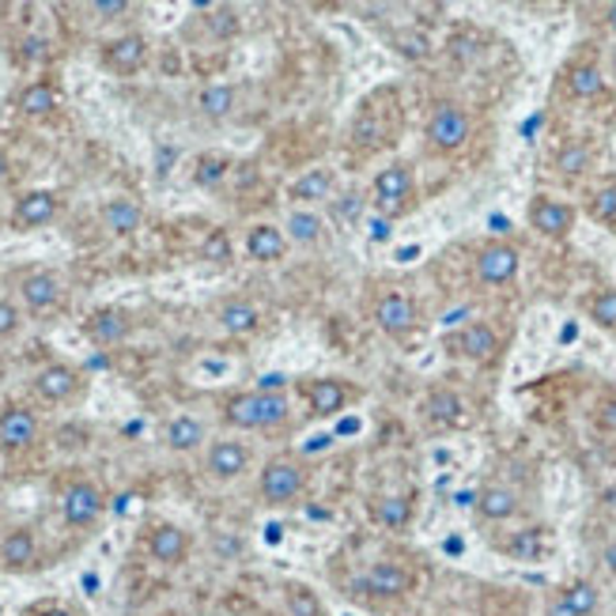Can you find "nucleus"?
<instances>
[{
	"instance_id": "1",
	"label": "nucleus",
	"mask_w": 616,
	"mask_h": 616,
	"mask_svg": "<svg viewBox=\"0 0 616 616\" xmlns=\"http://www.w3.org/2000/svg\"><path fill=\"white\" fill-rule=\"evenodd\" d=\"M227 420L235 427H273L287 420V398L284 393H238L227 401Z\"/></svg>"
},
{
	"instance_id": "2",
	"label": "nucleus",
	"mask_w": 616,
	"mask_h": 616,
	"mask_svg": "<svg viewBox=\"0 0 616 616\" xmlns=\"http://www.w3.org/2000/svg\"><path fill=\"white\" fill-rule=\"evenodd\" d=\"M427 141L439 152H458L465 141H470V114L454 103H442L439 110L427 121Z\"/></svg>"
},
{
	"instance_id": "3",
	"label": "nucleus",
	"mask_w": 616,
	"mask_h": 616,
	"mask_svg": "<svg viewBox=\"0 0 616 616\" xmlns=\"http://www.w3.org/2000/svg\"><path fill=\"white\" fill-rule=\"evenodd\" d=\"M61 514L72 530H87V525H95L98 514H103V491H98L92 481L69 484L61 496Z\"/></svg>"
},
{
	"instance_id": "4",
	"label": "nucleus",
	"mask_w": 616,
	"mask_h": 616,
	"mask_svg": "<svg viewBox=\"0 0 616 616\" xmlns=\"http://www.w3.org/2000/svg\"><path fill=\"white\" fill-rule=\"evenodd\" d=\"M303 491V470L295 462H269L261 473V496L265 504H292Z\"/></svg>"
},
{
	"instance_id": "5",
	"label": "nucleus",
	"mask_w": 616,
	"mask_h": 616,
	"mask_svg": "<svg viewBox=\"0 0 616 616\" xmlns=\"http://www.w3.org/2000/svg\"><path fill=\"white\" fill-rule=\"evenodd\" d=\"M359 594H379V597H405L413 590V574L398 564H375L364 579H356Z\"/></svg>"
},
{
	"instance_id": "6",
	"label": "nucleus",
	"mask_w": 616,
	"mask_h": 616,
	"mask_svg": "<svg viewBox=\"0 0 616 616\" xmlns=\"http://www.w3.org/2000/svg\"><path fill=\"white\" fill-rule=\"evenodd\" d=\"M38 439V420L31 408L12 405L0 413V447L4 450H27Z\"/></svg>"
},
{
	"instance_id": "7",
	"label": "nucleus",
	"mask_w": 616,
	"mask_h": 616,
	"mask_svg": "<svg viewBox=\"0 0 616 616\" xmlns=\"http://www.w3.org/2000/svg\"><path fill=\"white\" fill-rule=\"evenodd\" d=\"M514 273H519V250H514V246L491 242V246H484L481 258H476V276H481L484 284H507V281H514Z\"/></svg>"
},
{
	"instance_id": "8",
	"label": "nucleus",
	"mask_w": 616,
	"mask_h": 616,
	"mask_svg": "<svg viewBox=\"0 0 616 616\" xmlns=\"http://www.w3.org/2000/svg\"><path fill=\"white\" fill-rule=\"evenodd\" d=\"M186 553H190V537L178 530L175 522H159L147 533V556L159 564H182Z\"/></svg>"
},
{
	"instance_id": "9",
	"label": "nucleus",
	"mask_w": 616,
	"mask_h": 616,
	"mask_svg": "<svg viewBox=\"0 0 616 616\" xmlns=\"http://www.w3.org/2000/svg\"><path fill=\"white\" fill-rule=\"evenodd\" d=\"M54 216H57V193H49V190L23 193L20 201H15V212H12V220H15V227H20V232L46 227Z\"/></svg>"
},
{
	"instance_id": "10",
	"label": "nucleus",
	"mask_w": 616,
	"mask_h": 616,
	"mask_svg": "<svg viewBox=\"0 0 616 616\" xmlns=\"http://www.w3.org/2000/svg\"><path fill=\"white\" fill-rule=\"evenodd\" d=\"M35 560H38L35 533L23 530V525L12 533H4V541H0V568L4 571H27V568H35Z\"/></svg>"
},
{
	"instance_id": "11",
	"label": "nucleus",
	"mask_w": 616,
	"mask_h": 616,
	"mask_svg": "<svg viewBox=\"0 0 616 616\" xmlns=\"http://www.w3.org/2000/svg\"><path fill=\"white\" fill-rule=\"evenodd\" d=\"M530 224L537 227L541 235H548V238H564L571 232V224H574V212L568 209V204H560V201L537 197V201L530 204Z\"/></svg>"
},
{
	"instance_id": "12",
	"label": "nucleus",
	"mask_w": 616,
	"mask_h": 616,
	"mask_svg": "<svg viewBox=\"0 0 616 616\" xmlns=\"http://www.w3.org/2000/svg\"><path fill=\"white\" fill-rule=\"evenodd\" d=\"M597 602H602V597H597V587L582 579V582H571L564 594H556L545 616H594Z\"/></svg>"
},
{
	"instance_id": "13",
	"label": "nucleus",
	"mask_w": 616,
	"mask_h": 616,
	"mask_svg": "<svg viewBox=\"0 0 616 616\" xmlns=\"http://www.w3.org/2000/svg\"><path fill=\"white\" fill-rule=\"evenodd\" d=\"M103 61L110 64L114 72H121V76H133L147 61V43L141 35H121L103 49Z\"/></svg>"
},
{
	"instance_id": "14",
	"label": "nucleus",
	"mask_w": 616,
	"mask_h": 616,
	"mask_svg": "<svg viewBox=\"0 0 616 616\" xmlns=\"http://www.w3.org/2000/svg\"><path fill=\"white\" fill-rule=\"evenodd\" d=\"M246 465H250V450H246L242 442L224 439V442H212L209 462H204V470L216 476V481H235V476L242 473Z\"/></svg>"
},
{
	"instance_id": "15",
	"label": "nucleus",
	"mask_w": 616,
	"mask_h": 616,
	"mask_svg": "<svg viewBox=\"0 0 616 616\" xmlns=\"http://www.w3.org/2000/svg\"><path fill=\"white\" fill-rule=\"evenodd\" d=\"M129 315L118 307H103L95 310L92 318H87V336H92L95 344H103V348H110V344H121L129 336Z\"/></svg>"
},
{
	"instance_id": "16",
	"label": "nucleus",
	"mask_w": 616,
	"mask_h": 616,
	"mask_svg": "<svg viewBox=\"0 0 616 616\" xmlns=\"http://www.w3.org/2000/svg\"><path fill=\"white\" fill-rule=\"evenodd\" d=\"M20 295L35 315H43V310L57 307V299H61V284H57L54 273H27L20 281Z\"/></svg>"
},
{
	"instance_id": "17",
	"label": "nucleus",
	"mask_w": 616,
	"mask_h": 616,
	"mask_svg": "<svg viewBox=\"0 0 616 616\" xmlns=\"http://www.w3.org/2000/svg\"><path fill=\"white\" fill-rule=\"evenodd\" d=\"M76 386H80V375L72 371L69 364H49L35 379V390L43 393L46 401H69L72 393H76Z\"/></svg>"
},
{
	"instance_id": "18",
	"label": "nucleus",
	"mask_w": 616,
	"mask_h": 616,
	"mask_svg": "<svg viewBox=\"0 0 616 616\" xmlns=\"http://www.w3.org/2000/svg\"><path fill=\"white\" fill-rule=\"evenodd\" d=\"M103 224L114 235H137L144 224V209L137 201H129V197H114V201L103 204Z\"/></svg>"
},
{
	"instance_id": "19",
	"label": "nucleus",
	"mask_w": 616,
	"mask_h": 616,
	"mask_svg": "<svg viewBox=\"0 0 616 616\" xmlns=\"http://www.w3.org/2000/svg\"><path fill=\"white\" fill-rule=\"evenodd\" d=\"M375 318H379V325L386 333H405V330H413V322H416V307H413V299H405V295H386V299L379 303V310H375Z\"/></svg>"
},
{
	"instance_id": "20",
	"label": "nucleus",
	"mask_w": 616,
	"mask_h": 616,
	"mask_svg": "<svg viewBox=\"0 0 616 616\" xmlns=\"http://www.w3.org/2000/svg\"><path fill=\"white\" fill-rule=\"evenodd\" d=\"M375 193H379V201L386 209H401V204L408 201V193H413V175H408V167H386L379 178H375Z\"/></svg>"
},
{
	"instance_id": "21",
	"label": "nucleus",
	"mask_w": 616,
	"mask_h": 616,
	"mask_svg": "<svg viewBox=\"0 0 616 616\" xmlns=\"http://www.w3.org/2000/svg\"><path fill=\"white\" fill-rule=\"evenodd\" d=\"M476 511L491 522H504L519 511V496H514L511 488H504V484H491V488H484L481 496H476Z\"/></svg>"
},
{
	"instance_id": "22",
	"label": "nucleus",
	"mask_w": 616,
	"mask_h": 616,
	"mask_svg": "<svg viewBox=\"0 0 616 616\" xmlns=\"http://www.w3.org/2000/svg\"><path fill=\"white\" fill-rule=\"evenodd\" d=\"M458 348H462L470 359H491L499 352V336L491 325L473 322V325H465L462 336H458Z\"/></svg>"
},
{
	"instance_id": "23",
	"label": "nucleus",
	"mask_w": 616,
	"mask_h": 616,
	"mask_svg": "<svg viewBox=\"0 0 616 616\" xmlns=\"http://www.w3.org/2000/svg\"><path fill=\"white\" fill-rule=\"evenodd\" d=\"M20 106L27 118H46V114H54L57 110V87L54 84H46V80H38V84H27L20 92Z\"/></svg>"
},
{
	"instance_id": "24",
	"label": "nucleus",
	"mask_w": 616,
	"mask_h": 616,
	"mask_svg": "<svg viewBox=\"0 0 616 616\" xmlns=\"http://www.w3.org/2000/svg\"><path fill=\"white\" fill-rule=\"evenodd\" d=\"M284 235L276 232V227H269V224H258L250 232V238H246V250H250V258H258V261H281L284 258Z\"/></svg>"
},
{
	"instance_id": "25",
	"label": "nucleus",
	"mask_w": 616,
	"mask_h": 616,
	"mask_svg": "<svg viewBox=\"0 0 616 616\" xmlns=\"http://www.w3.org/2000/svg\"><path fill=\"white\" fill-rule=\"evenodd\" d=\"M163 439H167L170 450L186 454V450H197V447H201L204 427H201V420H193V416H175V420L167 424V431H163Z\"/></svg>"
},
{
	"instance_id": "26",
	"label": "nucleus",
	"mask_w": 616,
	"mask_h": 616,
	"mask_svg": "<svg viewBox=\"0 0 616 616\" xmlns=\"http://www.w3.org/2000/svg\"><path fill=\"white\" fill-rule=\"evenodd\" d=\"M258 322H261V315H258V307H253V303L235 299V303H224V307H220V325H224L227 333H235V336L253 333V330H258Z\"/></svg>"
},
{
	"instance_id": "27",
	"label": "nucleus",
	"mask_w": 616,
	"mask_h": 616,
	"mask_svg": "<svg viewBox=\"0 0 616 616\" xmlns=\"http://www.w3.org/2000/svg\"><path fill=\"white\" fill-rule=\"evenodd\" d=\"M375 519H379L386 530H405L413 522V499L408 496H386L379 507H375Z\"/></svg>"
},
{
	"instance_id": "28",
	"label": "nucleus",
	"mask_w": 616,
	"mask_h": 616,
	"mask_svg": "<svg viewBox=\"0 0 616 616\" xmlns=\"http://www.w3.org/2000/svg\"><path fill=\"white\" fill-rule=\"evenodd\" d=\"M197 106H201V114H209V118H227L235 106V87H227V84L204 87L201 98H197Z\"/></svg>"
},
{
	"instance_id": "29",
	"label": "nucleus",
	"mask_w": 616,
	"mask_h": 616,
	"mask_svg": "<svg viewBox=\"0 0 616 616\" xmlns=\"http://www.w3.org/2000/svg\"><path fill=\"white\" fill-rule=\"evenodd\" d=\"M344 386L341 382H333V379H322L310 390V401H315V413H322V416H333V413H341L344 408Z\"/></svg>"
},
{
	"instance_id": "30",
	"label": "nucleus",
	"mask_w": 616,
	"mask_h": 616,
	"mask_svg": "<svg viewBox=\"0 0 616 616\" xmlns=\"http://www.w3.org/2000/svg\"><path fill=\"white\" fill-rule=\"evenodd\" d=\"M568 87H571V95H579V98H594L605 87V76L594 64H574L568 72Z\"/></svg>"
},
{
	"instance_id": "31",
	"label": "nucleus",
	"mask_w": 616,
	"mask_h": 616,
	"mask_svg": "<svg viewBox=\"0 0 616 616\" xmlns=\"http://www.w3.org/2000/svg\"><path fill=\"white\" fill-rule=\"evenodd\" d=\"M330 190H333L330 170H310L307 178H299V182L292 186V197L295 201H318V197H325Z\"/></svg>"
},
{
	"instance_id": "32",
	"label": "nucleus",
	"mask_w": 616,
	"mask_h": 616,
	"mask_svg": "<svg viewBox=\"0 0 616 616\" xmlns=\"http://www.w3.org/2000/svg\"><path fill=\"white\" fill-rule=\"evenodd\" d=\"M284 613L287 616H322V602H318L315 590L307 587H292L284 597Z\"/></svg>"
},
{
	"instance_id": "33",
	"label": "nucleus",
	"mask_w": 616,
	"mask_h": 616,
	"mask_svg": "<svg viewBox=\"0 0 616 616\" xmlns=\"http://www.w3.org/2000/svg\"><path fill=\"white\" fill-rule=\"evenodd\" d=\"M287 227H292L295 242H315V238L322 235V220H318L315 212H292V216H287Z\"/></svg>"
},
{
	"instance_id": "34",
	"label": "nucleus",
	"mask_w": 616,
	"mask_h": 616,
	"mask_svg": "<svg viewBox=\"0 0 616 616\" xmlns=\"http://www.w3.org/2000/svg\"><path fill=\"white\" fill-rule=\"evenodd\" d=\"M590 318H594L597 325H605V330H613L616 325V292L613 287H605V292H597L594 299H590Z\"/></svg>"
},
{
	"instance_id": "35",
	"label": "nucleus",
	"mask_w": 616,
	"mask_h": 616,
	"mask_svg": "<svg viewBox=\"0 0 616 616\" xmlns=\"http://www.w3.org/2000/svg\"><path fill=\"white\" fill-rule=\"evenodd\" d=\"M201 258L212 261V265H227L232 261V238H227V232H209V238L201 242Z\"/></svg>"
},
{
	"instance_id": "36",
	"label": "nucleus",
	"mask_w": 616,
	"mask_h": 616,
	"mask_svg": "<svg viewBox=\"0 0 616 616\" xmlns=\"http://www.w3.org/2000/svg\"><path fill=\"white\" fill-rule=\"evenodd\" d=\"M227 167H232V163H227L224 155H204V159L197 163V170H193V182L197 186H216L220 178L227 175Z\"/></svg>"
},
{
	"instance_id": "37",
	"label": "nucleus",
	"mask_w": 616,
	"mask_h": 616,
	"mask_svg": "<svg viewBox=\"0 0 616 616\" xmlns=\"http://www.w3.org/2000/svg\"><path fill=\"white\" fill-rule=\"evenodd\" d=\"M556 167H560L564 175H582V170L590 167V147L587 144H568L560 152V159H556Z\"/></svg>"
},
{
	"instance_id": "38",
	"label": "nucleus",
	"mask_w": 616,
	"mask_h": 616,
	"mask_svg": "<svg viewBox=\"0 0 616 616\" xmlns=\"http://www.w3.org/2000/svg\"><path fill=\"white\" fill-rule=\"evenodd\" d=\"M507 553L511 556H519V560H533V556L541 553V533L537 530H522L519 537L507 545Z\"/></svg>"
},
{
	"instance_id": "39",
	"label": "nucleus",
	"mask_w": 616,
	"mask_h": 616,
	"mask_svg": "<svg viewBox=\"0 0 616 616\" xmlns=\"http://www.w3.org/2000/svg\"><path fill=\"white\" fill-rule=\"evenodd\" d=\"M590 212H594V220H616V182L602 186V190L594 193V201H590Z\"/></svg>"
},
{
	"instance_id": "40",
	"label": "nucleus",
	"mask_w": 616,
	"mask_h": 616,
	"mask_svg": "<svg viewBox=\"0 0 616 616\" xmlns=\"http://www.w3.org/2000/svg\"><path fill=\"white\" fill-rule=\"evenodd\" d=\"M458 408H462V401H458L454 393H435L431 398V413L439 416V420H458Z\"/></svg>"
},
{
	"instance_id": "41",
	"label": "nucleus",
	"mask_w": 616,
	"mask_h": 616,
	"mask_svg": "<svg viewBox=\"0 0 616 616\" xmlns=\"http://www.w3.org/2000/svg\"><path fill=\"white\" fill-rule=\"evenodd\" d=\"M20 307L15 303H8V299H0V336H12L15 330H20Z\"/></svg>"
},
{
	"instance_id": "42",
	"label": "nucleus",
	"mask_w": 616,
	"mask_h": 616,
	"mask_svg": "<svg viewBox=\"0 0 616 616\" xmlns=\"http://www.w3.org/2000/svg\"><path fill=\"white\" fill-rule=\"evenodd\" d=\"M209 23H212V31H216V35H235V12H212L209 15Z\"/></svg>"
},
{
	"instance_id": "43",
	"label": "nucleus",
	"mask_w": 616,
	"mask_h": 616,
	"mask_svg": "<svg viewBox=\"0 0 616 616\" xmlns=\"http://www.w3.org/2000/svg\"><path fill=\"white\" fill-rule=\"evenodd\" d=\"M92 8H95L98 15H106V20H114V15L129 12V0H95Z\"/></svg>"
},
{
	"instance_id": "44",
	"label": "nucleus",
	"mask_w": 616,
	"mask_h": 616,
	"mask_svg": "<svg viewBox=\"0 0 616 616\" xmlns=\"http://www.w3.org/2000/svg\"><path fill=\"white\" fill-rule=\"evenodd\" d=\"M597 424L609 427V431H616V401H609V405H602V413H597Z\"/></svg>"
},
{
	"instance_id": "45",
	"label": "nucleus",
	"mask_w": 616,
	"mask_h": 616,
	"mask_svg": "<svg viewBox=\"0 0 616 616\" xmlns=\"http://www.w3.org/2000/svg\"><path fill=\"white\" fill-rule=\"evenodd\" d=\"M284 382H287L284 375H265V379H261V386H258V393H276Z\"/></svg>"
},
{
	"instance_id": "46",
	"label": "nucleus",
	"mask_w": 616,
	"mask_h": 616,
	"mask_svg": "<svg viewBox=\"0 0 616 616\" xmlns=\"http://www.w3.org/2000/svg\"><path fill=\"white\" fill-rule=\"evenodd\" d=\"M602 560H605V568L616 574V541H609V545L602 548Z\"/></svg>"
},
{
	"instance_id": "47",
	"label": "nucleus",
	"mask_w": 616,
	"mask_h": 616,
	"mask_svg": "<svg viewBox=\"0 0 616 616\" xmlns=\"http://www.w3.org/2000/svg\"><path fill=\"white\" fill-rule=\"evenodd\" d=\"M38 616H76L72 609H64V605H49V609H43Z\"/></svg>"
},
{
	"instance_id": "48",
	"label": "nucleus",
	"mask_w": 616,
	"mask_h": 616,
	"mask_svg": "<svg viewBox=\"0 0 616 616\" xmlns=\"http://www.w3.org/2000/svg\"><path fill=\"white\" fill-rule=\"evenodd\" d=\"M8 170H12V159H8V152H0V182L8 178Z\"/></svg>"
},
{
	"instance_id": "49",
	"label": "nucleus",
	"mask_w": 616,
	"mask_h": 616,
	"mask_svg": "<svg viewBox=\"0 0 616 616\" xmlns=\"http://www.w3.org/2000/svg\"><path fill=\"white\" fill-rule=\"evenodd\" d=\"M375 238H386L390 235V224H386V220H375V232H371Z\"/></svg>"
},
{
	"instance_id": "50",
	"label": "nucleus",
	"mask_w": 616,
	"mask_h": 616,
	"mask_svg": "<svg viewBox=\"0 0 616 616\" xmlns=\"http://www.w3.org/2000/svg\"><path fill=\"white\" fill-rule=\"evenodd\" d=\"M609 27L616 31V4H609Z\"/></svg>"
},
{
	"instance_id": "51",
	"label": "nucleus",
	"mask_w": 616,
	"mask_h": 616,
	"mask_svg": "<svg viewBox=\"0 0 616 616\" xmlns=\"http://www.w3.org/2000/svg\"><path fill=\"white\" fill-rule=\"evenodd\" d=\"M613 72H616V49H613Z\"/></svg>"
},
{
	"instance_id": "52",
	"label": "nucleus",
	"mask_w": 616,
	"mask_h": 616,
	"mask_svg": "<svg viewBox=\"0 0 616 616\" xmlns=\"http://www.w3.org/2000/svg\"><path fill=\"white\" fill-rule=\"evenodd\" d=\"M159 616H178V613H159Z\"/></svg>"
},
{
	"instance_id": "53",
	"label": "nucleus",
	"mask_w": 616,
	"mask_h": 616,
	"mask_svg": "<svg viewBox=\"0 0 616 616\" xmlns=\"http://www.w3.org/2000/svg\"><path fill=\"white\" fill-rule=\"evenodd\" d=\"M0 507H4V496H0Z\"/></svg>"
}]
</instances>
